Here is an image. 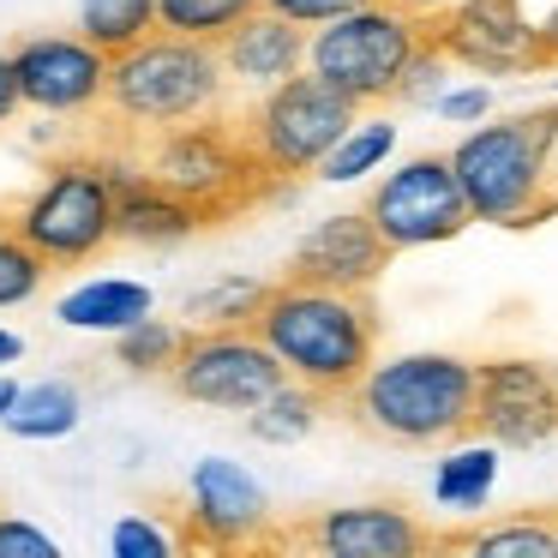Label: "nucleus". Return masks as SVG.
I'll return each mask as SVG.
<instances>
[{
    "mask_svg": "<svg viewBox=\"0 0 558 558\" xmlns=\"http://www.w3.org/2000/svg\"><path fill=\"white\" fill-rule=\"evenodd\" d=\"M253 330L270 342L282 373L342 402L378 361V306L361 289H325V282L282 277L270 282Z\"/></svg>",
    "mask_w": 558,
    "mask_h": 558,
    "instance_id": "f257e3e1",
    "label": "nucleus"
},
{
    "mask_svg": "<svg viewBox=\"0 0 558 558\" xmlns=\"http://www.w3.org/2000/svg\"><path fill=\"white\" fill-rule=\"evenodd\" d=\"M474 385H481V361H462V354L445 349H414L373 361L361 385L342 397V409L361 433L385 438V445L433 450L474 433Z\"/></svg>",
    "mask_w": 558,
    "mask_h": 558,
    "instance_id": "f03ea898",
    "label": "nucleus"
},
{
    "mask_svg": "<svg viewBox=\"0 0 558 558\" xmlns=\"http://www.w3.org/2000/svg\"><path fill=\"white\" fill-rule=\"evenodd\" d=\"M229 90H234V78H229V66H222L217 43L150 31L145 43H133V49H121L109 61L102 121L126 138H157V133H169V126L222 114Z\"/></svg>",
    "mask_w": 558,
    "mask_h": 558,
    "instance_id": "7ed1b4c3",
    "label": "nucleus"
},
{
    "mask_svg": "<svg viewBox=\"0 0 558 558\" xmlns=\"http://www.w3.org/2000/svg\"><path fill=\"white\" fill-rule=\"evenodd\" d=\"M553 150H558V109L546 114H505L450 145V169L462 181L474 222L493 229H529L553 210Z\"/></svg>",
    "mask_w": 558,
    "mask_h": 558,
    "instance_id": "20e7f679",
    "label": "nucleus"
},
{
    "mask_svg": "<svg viewBox=\"0 0 558 558\" xmlns=\"http://www.w3.org/2000/svg\"><path fill=\"white\" fill-rule=\"evenodd\" d=\"M13 229L49 258V270L90 265L102 246L121 241V186H114V157L102 150H73L43 169V181L19 198Z\"/></svg>",
    "mask_w": 558,
    "mask_h": 558,
    "instance_id": "39448f33",
    "label": "nucleus"
},
{
    "mask_svg": "<svg viewBox=\"0 0 558 558\" xmlns=\"http://www.w3.org/2000/svg\"><path fill=\"white\" fill-rule=\"evenodd\" d=\"M138 157H145V169L157 174L169 193H181L186 205L205 217V229L222 217H234V210H246V205H258L270 186H282L277 174L253 157L241 121H229V114H205V121L169 126V133L145 138Z\"/></svg>",
    "mask_w": 558,
    "mask_h": 558,
    "instance_id": "423d86ee",
    "label": "nucleus"
},
{
    "mask_svg": "<svg viewBox=\"0 0 558 558\" xmlns=\"http://www.w3.org/2000/svg\"><path fill=\"white\" fill-rule=\"evenodd\" d=\"M426 37H433V19L409 13L397 0H366V7L313 31L306 73L349 90L361 109H378V102H397V85L409 73V61L426 49Z\"/></svg>",
    "mask_w": 558,
    "mask_h": 558,
    "instance_id": "0eeeda50",
    "label": "nucleus"
},
{
    "mask_svg": "<svg viewBox=\"0 0 558 558\" xmlns=\"http://www.w3.org/2000/svg\"><path fill=\"white\" fill-rule=\"evenodd\" d=\"M354 121H361V102L349 90H337L318 73H294L258 90V102L241 114V133L277 181H294V174H318V162L337 150V138Z\"/></svg>",
    "mask_w": 558,
    "mask_h": 558,
    "instance_id": "6e6552de",
    "label": "nucleus"
},
{
    "mask_svg": "<svg viewBox=\"0 0 558 558\" xmlns=\"http://www.w3.org/2000/svg\"><path fill=\"white\" fill-rule=\"evenodd\" d=\"M174 517H181L193 553H270V546H282V522L270 510L265 481L234 457H198Z\"/></svg>",
    "mask_w": 558,
    "mask_h": 558,
    "instance_id": "1a4fd4ad",
    "label": "nucleus"
},
{
    "mask_svg": "<svg viewBox=\"0 0 558 558\" xmlns=\"http://www.w3.org/2000/svg\"><path fill=\"white\" fill-rule=\"evenodd\" d=\"M282 361L253 325H186V349L174 361V397L217 414H253L282 385Z\"/></svg>",
    "mask_w": 558,
    "mask_h": 558,
    "instance_id": "9d476101",
    "label": "nucleus"
},
{
    "mask_svg": "<svg viewBox=\"0 0 558 558\" xmlns=\"http://www.w3.org/2000/svg\"><path fill=\"white\" fill-rule=\"evenodd\" d=\"M366 217L390 241V253H421V246H445L474 222L462 181L450 169V150H426V157H402L397 169L378 174L366 193Z\"/></svg>",
    "mask_w": 558,
    "mask_h": 558,
    "instance_id": "9b49d317",
    "label": "nucleus"
},
{
    "mask_svg": "<svg viewBox=\"0 0 558 558\" xmlns=\"http://www.w3.org/2000/svg\"><path fill=\"white\" fill-rule=\"evenodd\" d=\"M109 49L85 37V31H31L13 43V73L25 90L31 114H49V121H85L102 114L109 97Z\"/></svg>",
    "mask_w": 558,
    "mask_h": 558,
    "instance_id": "f8f14e48",
    "label": "nucleus"
},
{
    "mask_svg": "<svg viewBox=\"0 0 558 558\" xmlns=\"http://www.w3.org/2000/svg\"><path fill=\"white\" fill-rule=\"evenodd\" d=\"M433 43L481 78H529L546 73L541 25L522 13V0H457L433 19Z\"/></svg>",
    "mask_w": 558,
    "mask_h": 558,
    "instance_id": "ddd939ff",
    "label": "nucleus"
},
{
    "mask_svg": "<svg viewBox=\"0 0 558 558\" xmlns=\"http://www.w3.org/2000/svg\"><path fill=\"white\" fill-rule=\"evenodd\" d=\"M474 433L505 450H534L546 438H558V366L529 361V354H493V361H481Z\"/></svg>",
    "mask_w": 558,
    "mask_h": 558,
    "instance_id": "4468645a",
    "label": "nucleus"
},
{
    "mask_svg": "<svg viewBox=\"0 0 558 558\" xmlns=\"http://www.w3.org/2000/svg\"><path fill=\"white\" fill-rule=\"evenodd\" d=\"M282 546H306L318 558H414L433 553L438 534L402 505H330L282 529Z\"/></svg>",
    "mask_w": 558,
    "mask_h": 558,
    "instance_id": "2eb2a0df",
    "label": "nucleus"
},
{
    "mask_svg": "<svg viewBox=\"0 0 558 558\" xmlns=\"http://www.w3.org/2000/svg\"><path fill=\"white\" fill-rule=\"evenodd\" d=\"M390 241L378 234V222L361 210H337V217H318L313 229L294 241L289 270L282 277H301V282H325V289H361L373 294V282L385 277L390 265Z\"/></svg>",
    "mask_w": 558,
    "mask_h": 558,
    "instance_id": "dca6fc26",
    "label": "nucleus"
},
{
    "mask_svg": "<svg viewBox=\"0 0 558 558\" xmlns=\"http://www.w3.org/2000/svg\"><path fill=\"white\" fill-rule=\"evenodd\" d=\"M306 43H313V31L294 25V19L270 13V7H258L246 25H234L229 37L217 43L222 49V66H229L234 90H270L282 85V78L306 73Z\"/></svg>",
    "mask_w": 558,
    "mask_h": 558,
    "instance_id": "f3484780",
    "label": "nucleus"
},
{
    "mask_svg": "<svg viewBox=\"0 0 558 558\" xmlns=\"http://www.w3.org/2000/svg\"><path fill=\"white\" fill-rule=\"evenodd\" d=\"M114 186H121V241L174 246L193 229H205V217L145 169V157H114Z\"/></svg>",
    "mask_w": 558,
    "mask_h": 558,
    "instance_id": "a211bd4d",
    "label": "nucleus"
},
{
    "mask_svg": "<svg viewBox=\"0 0 558 558\" xmlns=\"http://www.w3.org/2000/svg\"><path fill=\"white\" fill-rule=\"evenodd\" d=\"M157 313V294L133 277H85L54 301V318L66 330H102V337H121L126 325Z\"/></svg>",
    "mask_w": 558,
    "mask_h": 558,
    "instance_id": "6ab92c4d",
    "label": "nucleus"
},
{
    "mask_svg": "<svg viewBox=\"0 0 558 558\" xmlns=\"http://www.w3.org/2000/svg\"><path fill=\"white\" fill-rule=\"evenodd\" d=\"M78 421H85V397L73 378H37V385H19V402L0 426L25 445H61L78 433Z\"/></svg>",
    "mask_w": 558,
    "mask_h": 558,
    "instance_id": "aec40b11",
    "label": "nucleus"
},
{
    "mask_svg": "<svg viewBox=\"0 0 558 558\" xmlns=\"http://www.w3.org/2000/svg\"><path fill=\"white\" fill-rule=\"evenodd\" d=\"M498 457H505V445H493V438H481V433L445 445V457H438V469H433V498L445 510H481L498 486Z\"/></svg>",
    "mask_w": 558,
    "mask_h": 558,
    "instance_id": "412c9836",
    "label": "nucleus"
},
{
    "mask_svg": "<svg viewBox=\"0 0 558 558\" xmlns=\"http://www.w3.org/2000/svg\"><path fill=\"white\" fill-rule=\"evenodd\" d=\"M325 409H330L325 390L301 385V378H282V385L246 414V433L270 450H289V445H301V438H313V426L325 421Z\"/></svg>",
    "mask_w": 558,
    "mask_h": 558,
    "instance_id": "4be33fe9",
    "label": "nucleus"
},
{
    "mask_svg": "<svg viewBox=\"0 0 558 558\" xmlns=\"http://www.w3.org/2000/svg\"><path fill=\"white\" fill-rule=\"evenodd\" d=\"M450 553H481V558H558V510H534V517H510L493 529H462L438 534Z\"/></svg>",
    "mask_w": 558,
    "mask_h": 558,
    "instance_id": "5701e85b",
    "label": "nucleus"
},
{
    "mask_svg": "<svg viewBox=\"0 0 558 558\" xmlns=\"http://www.w3.org/2000/svg\"><path fill=\"white\" fill-rule=\"evenodd\" d=\"M390 157H397V121L361 109V121H354L349 133L337 138V150L318 162V181L325 186H354V181H366V174H385Z\"/></svg>",
    "mask_w": 558,
    "mask_h": 558,
    "instance_id": "b1692460",
    "label": "nucleus"
},
{
    "mask_svg": "<svg viewBox=\"0 0 558 558\" xmlns=\"http://www.w3.org/2000/svg\"><path fill=\"white\" fill-rule=\"evenodd\" d=\"M265 294H270V282L229 270V277H217V282H205V289L186 294L181 318L186 325H253L258 306H265Z\"/></svg>",
    "mask_w": 558,
    "mask_h": 558,
    "instance_id": "393cba45",
    "label": "nucleus"
},
{
    "mask_svg": "<svg viewBox=\"0 0 558 558\" xmlns=\"http://www.w3.org/2000/svg\"><path fill=\"white\" fill-rule=\"evenodd\" d=\"M186 349V325H174V318H138V325H126L121 337H114V361L126 366L133 378H169L174 361H181Z\"/></svg>",
    "mask_w": 558,
    "mask_h": 558,
    "instance_id": "a878e982",
    "label": "nucleus"
},
{
    "mask_svg": "<svg viewBox=\"0 0 558 558\" xmlns=\"http://www.w3.org/2000/svg\"><path fill=\"white\" fill-rule=\"evenodd\" d=\"M258 7H265V0H157V31L193 37V43H222L234 25H246Z\"/></svg>",
    "mask_w": 558,
    "mask_h": 558,
    "instance_id": "bb28decb",
    "label": "nucleus"
},
{
    "mask_svg": "<svg viewBox=\"0 0 558 558\" xmlns=\"http://www.w3.org/2000/svg\"><path fill=\"white\" fill-rule=\"evenodd\" d=\"M78 31L97 49L121 54L157 31V0H78Z\"/></svg>",
    "mask_w": 558,
    "mask_h": 558,
    "instance_id": "cd10ccee",
    "label": "nucleus"
},
{
    "mask_svg": "<svg viewBox=\"0 0 558 558\" xmlns=\"http://www.w3.org/2000/svg\"><path fill=\"white\" fill-rule=\"evenodd\" d=\"M43 282H49V258L13 229V217L0 222V313H13V306L37 301Z\"/></svg>",
    "mask_w": 558,
    "mask_h": 558,
    "instance_id": "c85d7f7f",
    "label": "nucleus"
},
{
    "mask_svg": "<svg viewBox=\"0 0 558 558\" xmlns=\"http://www.w3.org/2000/svg\"><path fill=\"white\" fill-rule=\"evenodd\" d=\"M181 546H186V529L169 522V510H126L109 529L114 558H174Z\"/></svg>",
    "mask_w": 558,
    "mask_h": 558,
    "instance_id": "c756f323",
    "label": "nucleus"
},
{
    "mask_svg": "<svg viewBox=\"0 0 558 558\" xmlns=\"http://www.w3.org/2000/svg\"><path fill=\"white\" fill-rule=\"evenodd\" d=\"M450 66H457V61L426 37V49L409 61V73H402V85H397V102H421V109H433V102L450 90Z\"/></svg>",
    "mask_w": 558,
    "mask_h": 558,
    "instance_id": "7c9ffc66",
    "label": "nucleus"
},
{
    "mask_svg": "<svg viewBox=\"0 0 558 558\" xmlns=\"http://www.w3.org/2000/svg\"><path fill=\"white\" fill-rule=\"evenodd\" d=\"M0 558H61V541L25 517H0Z\"/></svg>",
    "mask_w": 558,
    "mask_h": 558,
    "instance_id": "2f4dec72",
    "label": "nucleus"
},
{
    "mask_svg": "<svg viewBox=\"0 0 558 558\" xmlns=\"http://www.w3.org/2000/svg\"><path fill=\"white\" fill-rule=\"evenodd\" d=\"M438 114H445L450 126H481L486 114H493V90L481 85V78H474V85H450L445 97L433 102Z\"/></svg>",
    "mask_w": 558,
    "mask_h": 558,
    "instance_id": "473e14b6",
    "label": "nucleus"
},
{
    "mask_svg": "<svg viewBox=\"0 0 558 558\" xmlns=\"http://www.w3.org/2000/svg\"><path fill=\"white\" fill-rule=\"evenodd\" d=\"M265 7H270V13H282V19H294V25H306V31H318V25H330V19L366 7V0H265Z\"/></svg>",
    "mask_w": 558,
    "mask_h": 558,
    "instance_id": "72a5a7b5",
    "label": "nucleus"
},
{
    "mask_svg": "<svg viewBox=\"0 0 558 558\" xmlns=\"http://www.w3.org/2000/svg\"><path fill=\"white\" fill-rule=\"evenodd\" d=\"M25 109V90H19V73H13V49L0 54V126L13 121V114Z\"/></svg>",
    "mask_w": 558,
    "mask_h": 558,
    "instance_id": "f704fd0d",
    "label": "nucleus"
},
{
    "mask_svg": "<svg viewBox=\"0 0 558 558\" xmlns=\"http://www.w3.org/2000/svg\"><path fill=\"white\" fill-rule=\"evenodd\" d=\"M541 49H546V66H558V7L541 19Z\"/></svg>",
    "mask_w": 558,
    "mask_h": 558,
    "instance_id": "c9c22d12",
    "label": "nucleus"
},
{
    "mask_svg": "<svg viewBox=\"0 0 558 558\" xmlns=\"http://www.w3.org/2000/svg\"><path fill=\"white\" fill-rule=\"evenodd\" d=\"M19 354H25V337H19V330H7V325H0V366H13Z\"/></svg>",
    "mask_w": 558,
    "mask_h": 558,
    "instance_id": "e433bc0d",
    "label": "nucleus"
},
{
    "mask_svg": "<svg viewBox=\"0 0 558 558\" xmlns=\"http://www.w3.org/2000/svg\"><path fill=\"white\" fill-rule=\"evenodd\" d=\"M397 7H409V13H421V19H438V13H450L457 0H397Z\"/></svg>",
    "mask_w": 558,
    "mask_h": 558,
    "instance_id": "4c0bfd02",
    "label": "nucleus"
},
{
    "mask_svg": "<svg viewBox=\"0 0 558 558\" xmlns=\"http://www.w3.org/2000/svg\"><path fill=\"white\" fill-rule=\"evenodd\" d=\"M13 402H19V385H13V378H7V366H0V421L13 414Z\"/></svg>",
    "mask_w": 558,
    "mask_h": 558,
    "instance_id": "58836bf2",
    "label": "nucleus"
},
{
    "mask_svg": "<svg viewBox=\"0 0 558 558\" xmlns=\"http://www.w3.org/2000/svg\"><path fill=\"white\" fill-rule=\"evenodd\" d=\"M553 366H558V361H553Z\"/></svg>",
    "mask_w": 558,
    "mask_h": 558,
    "instance_id": "ea45409f",
    "label": "nucleus"
}]
</instances>
